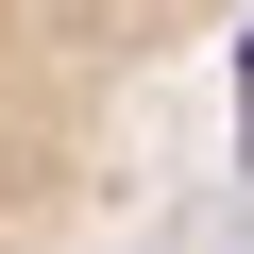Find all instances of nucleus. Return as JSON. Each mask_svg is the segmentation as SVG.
Masks as SVG:
<instances>
[{"instance_id": "f257e3e1", "label": "nucleus", "mask_w": 254, "mask_h": 254, "mask_svg": "<svg viewBox=\"0 0 254 254\" xmlns=\"http://www.w3.org/2000/svg\"><path fill=\"white\" fill-rule=\"evenodd\" d=\"M102 51V0H0V220L68 153V68Z\"/></svg>"}]
</instances>
